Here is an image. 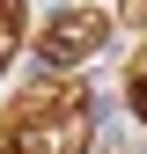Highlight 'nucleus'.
I'll list each match as a JSON object with an SVG mask.
<instances>
[{
  "mask_svg": "<svg viewBox=\"0 0 147 154\" xmlns=\"http://www.w3.org/2000/svg\"><path fill=\"white\" fill-rule=\"evenodd\" d=\"M0 154H88V95L74 81H37L0 125Z\"/></svg>",
  "mask_w": 147,
  "mask_h": 154,
  "instance_id": "f257e3e1",
  "label": "nucleus"
},
{
  "mask_svg": "<svg viewBox=\"0 0 147 154\" xmlns=\"http://www.w3.org/2000/svg\"><path fill=\"white\" fill-rule=\"evenodd\" d=\"M103 44H110V15H103V8H66V15H52V22H44V51H37V59L66 81V73L88 66Z\"/></svg>",
  "mask_w": 147,
  "mask_h": 154,
  "instance_id": "f03ea898",
  "label": "nucleus"
},
{
  "mask_svg": "<svg viewBox=\"0 0 147 154\" xmlns=\"http://www.w3.org/2000/svg\"><path fill=\"white\" fill-rule=\"evenodd\" d=\"M15 44H22V0H0V73H8Z\"/></svg>",
  "mask_w": 147,
  "mask_h": 154,
  "instance_id": "7ed1b4c3",
  "label": "nucleus"
},
{
  "mask_svg": "<svg viewBox=\"0 0 147 154\" xmlns=\"http://www.w3.org/2000/svg\"><path fill=\"white\" fill-rule=\"evenodd\" d=\"M133 110H140V125H147V66L133 73Z\"/></svg>",
  "mask_w": 147,
  "mask_h": 154,
  "instance_id": "20e7f679",
  "label": "nucleus"
}]
</instances>
